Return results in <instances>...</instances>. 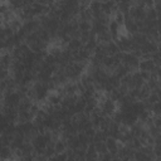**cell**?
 I'll return each instance as SVG.
<instances>
[{
	"label": "cell",
	"mask_w": 161,
	"mask_h": 161,
	"mask_svg": "<svg viewBox=\"0 0 161 161\" xmlns=\"http://www.w3.org/2000/svg\"><path fill=\"white\" fill-rule=\"evenodd\" d=\"M140 60H141V58H138L137 55H135V54L131 53V52L123 53V55H122V64L127 65V67L131 69V72L138 70Z\"/></svg>",
	"instance_id": "obj_1"
},
{
	"label": "cell",
	"mask_w": 161,
	"mask_h": 161,
	"mask_svg": "<svg viewBox=\"0 0 161 161\" xmlns=\"http://www.w3.org/2000/svg\"><path fill=\"white\" fill-rule=\"evenodd\" d=\"M130 15L135 20H145L146 19V8L142 5H132L130 9Z\"/></svg>",
	"instance_id": "obj_2"
},
{
	"label": "cell",
	"mask_w": 161,
	"mask_h": 161,
	"mask_svg": "<svg viewBox=\"0 0 161 161\" xmlns=\"http://www.w3.org/2000/svg\"><path fill=\"white\" fill-rule=\"evenodd\" d=\"M157 65L155 64L152 58H142L140 60V65H138V70H145V72H153L155 68Z\"/></svg>",
	"instance_id": "obj_3"
},
{
	"label": "cell",
	"mask_w": 161,
	"mask_h": 161,
	"mask_svg": "<svg viewBox=\"0 0 161 161\" xmlns=\"http://www.w3.org/2000/svg\"><path fill=\"white\" fill-rule=\"evenodd\" d=\"M106 145H107V148H108V152H111L112 155H114L117 158V153H118V150H119V143H118V140L114 138V137H111L108 136L107 140H106Z\"/></svg>",
	"instance_id": "obj_4"
},
{
	"label": "cell",
	"mask_w": 161,
	"mask_h": 161,
	"mask_svg": "<svg viewBox=\"0 0 161 161\" xmlns=\"http://www.w3.org/2000/svg\"><path fill=\"white\" fill-rule=\"evenodd\" d=\"M83 47H84V44L82 43L80 38H70V40H69L68 44H67V49H69V50L73 52V53L80 50Z\"/></svg>",
	"instance_id": "obj_5"
},
{
	"label": "cell",
	"mask_w": 161,
	"mask_h": 161,
	"mask_svg": "<svg viewBox=\"0 0 161 161\" xmlns=\"http://www.w3.org/2000/svg\"><path fill=\"white\" fill-rule=\"evenodd\" d=\"M104 49H106L107 55H116L118 52H121L119 48H118V45H117V43H116L114 40H112V42L104 44Z\"/></svg>",
	"instance_id": "obj_6"
},
{
	"label": "cell",
	"mask_w": 161,
	"mask_h": 161,
	"mask_svg": "<svg viewBox=\"0 0 161 161\" xmlns=\"http://www.w3.org/2000/svg\"><path fill=\"white\" fill-rule=\"evenodd\" d=\"M78 29L80 33L83 31H91L92 30V23L88 20H78Z\"/></svg>",
	"instance_id": "obj_7"
},
{
	"label": "cell",
	"mask_w": 161,
	"mask_h": 161,
	"mask_svg": "<svg viewBox=\"0 0 161 161\" xmlns=\"http://www.w3.org/2000/svg\"><path fill=\"white\" fill-rule=\"evenodd\" d=\"M94 145H96V150H97L98 155H102V153H106V152H108V148H107L106 141H99V142H94Z\"/></svg>",
	"instance_id": "obj_8"
},
{
	"label": "cell",
	"mask_w": 161,
	"mask_h": 161,
	"mask_svg": "<svg viewBox=\"0 0 161 161\" xmlns=\"http://www.w3.org/2000/svg\"><path fill=\"white\" fill-rule=\"evenodd\" d=\"M147 101L150 102V103H156L157 101H160V97H158V93L156 92V91H151V93H150V96L147 97Z\"/></svg>",
	"instance_id": "obj_9"
},
{
	"label": "cell",
	"mask_w": 161,
	"mask_h": 161,
	"mask_svg": "<svg viewBox=\"0 0 161 161\" xmlns=\"http://www.w3.org/2000/svg\"><path fill=\"white\" fill-rule=\"evenodd\" d=\"M152 152H153L156 158H161V143H153Z\"/></svg>",
	"instance_id": "obj_10"
},
{
	"label": "cell",
	"mask_w": 161,
	"mask_h": 161,
	"mask_svg": "<svg viewBox=\"0 0 161 161\" xmlns=\"http://www.w3.org/2000/svg\"><path fill=\"white\" fill-rule=\"evenodd\" d=\"M153 72H155L156 78L158 79V82H161V67H158V65H157V67L155 68V70H153Z\"/></svg>",
	"instance_id": "obj_11"
}]
</instances>
